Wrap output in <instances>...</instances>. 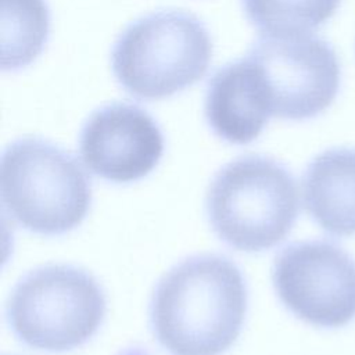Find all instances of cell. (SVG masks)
Listing matches in <instances>:
<instances>
[{"label":"cell","mask_w":355,"mask_h":355,"mask_svg":"<svg viewBox=\"0 0 355 355\" xmlns=\"http://www.w3.org/2000/svg\"><path fill=\"white\" fill-rule=\"evenodd\" d=\"M4 211L24 229L55 236L82 223L92 204L90 179L73 155L53 143L24 137L1 155Z\"/></svg>","instance_id":"3"},{"label":"cell","mask_w":355,"mask_h":355,"mask_svg":"<svg viewBox=\"0 0 355 355\" xmlns=\"http://www.w3.org/2000/svg\"><path fill=\"white\" fill-rule=\"evenodd\" d=\"M272 282L282 304L308 324L337 329L355 319V259L331 241L284 247L275 258Z\"/></svg>","instance_id":"7"},{"label":"cell","mask_w":355,"mask_h":355,"mask_svg":"<svg viewBox=\"0 0 355 355\" xmlns=\"http://www.w3.org/2000/svg\"><path fill=\"white\" fill-rule=\"evenodd\" d=\"M212 42L193 14L165 10L130 24L114 44L116 80L141 100L171 97L198 82L208 71Z\"/></svg>","instance_id":"4"},{"label":"cell","mask_w":355,"mask_h":355,"mask_svg":"<svg viewBox=\"0 0 355 355\" xmlns=\"http://www.w3.org/2000/svg\"><path fill=\"white\" fill-rule=\"evenodd\" d=\"M50 29L44 0H1V68L17 71L43 50Z\"/></svg>","instance_id":"11"},{"label":"cell","mask_w":355,"mask_h":355,"mask_svg":"<svg viewBox=\"0 0 355 355\" xmlns=\"http://www.w3.org/2000/svg\"><path fill=\"white\" fill-rule=\"evenodd\" d=\"M247 57L262 73L275 116L311 119L337 97L341 83L338 57L330 43L313 33L261 35Z\"/></svg>","instance_id":"6"},{"label":"cell","mask_w":355,"mask_h":355,"mask_svg":"<svg viewBox=\"0 0 355 355\" xmlns=\"http://www.w3.org/2000/svg\"><path fill=\"white\" fill-rule=\"evenodd\" d=\"M309 216L329 234H355V148L334 147L318 154L302 176Z\"/></svg>","instance_id":"10"},{"label":"cell","mask_w":355,"mask_h":355,"mask_svg":"<svg viewBox=\"0 0 355 355\" xmlns=\"http://www.w3.org/2000/svg\"><path fill=\"white\" fill-rule=\"evenodd\" d=\"M205 208L214 232L227 245L265 251L283 241L297 220V182L269 157H239L212 179Z\"/></svg>","instance_id":"2"},{"label":"cell","mask_w":355,"mask_h":355,"mask_svg":"<svg viewBox=\"0 0 355 355\" xmlns=\"http://www.w3.org/2000/svg\"><path fill=\"white\" fill-rule=\"evenodd\" d=\"M118 355H150L147 351H144V349H141V348H128V349H125V351H122V352H119Z\"/></svg>","instance_id":"13"},{"label":"cell","mask_w":355,"mask_h":355,"mask_svg":"<svg viewBox=\"0 0 355 355\" xmlns=\"http://www.w3.org/2000/svg\"><path fill=\"white\" fill-rule=\"evenodd\" d=\"M79 154L87 169L115 183L147 176L164 154V136L143 108L114 103L94 111L82 128Z\"/></svg>","instance_id":"8"},{"label":"cell","mask_w":355,"mask_h":355,"mask_svg":"<svg viewBox=\"0 0 355 355\" xmlns=\"http://www.w3.org/2000/svg\"><path fill=\"white\" fill-rule=\"evenodd\" d=\"M105 295L97 280L71 265L31 270L12 288L6 316L25 345L64 352L87 343L105 316Z\"/></svg>","instance_id":"5"},{"label":"cell","mask_w":355,"mask_h":355,"mask_svg":"<svg viewBox=\"0 0 355 355\" xmlns=\"http://www.w3.org/2000/svg\"><path fill=\"white\" fill-rule=\"evenodd\" d=\"M247 313L241 270L216 254L194 255L169 269L154 288L150 323L171 355H222Z\"/></svg>","instance_id":"1"},{"label":"cell","mask_w":355,"mask_h":355,"mask_svg":"<svg viewBox=\"0 0 355 355\" xmlns=\"http://www.w3.org/2000/svg\"><path fill=\"white\" fill-rule=\"evenodd\" d=\"M204 111L209 128L225 141H254L272 116L258 65L245 55L220 67L208 82Z\"/></svg>","instance_id":"9"},{"label":"cell","mask_w":355,"mask_h":355,"mask_svg":"<svg viewBox=\"0 0 355 355\" xmlns=\"http://www.w3.org/2000/svg\"><path fill=\"white\" fill-rule=\"evenodd\" d=\"M248 21L261 35L312 33L338 10L341 0H241Z\"/></svg>","instance_id":"12"}]
</instances>
